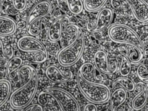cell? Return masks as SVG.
Listing matches in <instances>:
<instances>
[{"mask_svg": "<svg viewBox=\"0 0 148 111\" xmlns=\"http://www.w3.org/2000/svg\"><path fill=\"white\" fill-rule=\"evenodd\" d=\"M21 85L10 96V105L14 109L25 108L35 97L38 86V76L34 68L31 76Z\"/></svg>", "mask_w": 148, "mask_h": 111, "instance_id": "obj_1", "label": "cell"}, {"mask_svg": "<svg viewBox=\"0 0 148 111\" xmlns=\"http://www.w3.org/2000/svg\"><path fill=\"white\" fill-rule=\"evenodd\" d=\"M77 81L79 91L91 102L103 104L110 100V91L106 85L86 80L83 78L79 71L77 74Z\"/></svg>", "mask_w": 148, "mask_h": 111, "instance_id": "obj_2", "label": "cell"}, {"mask_svg": "<svg viewBox=\"0 0 148 111\" xmlns=\"http://www.w3.org/2000/svg\"><path fill=\"white\" fill-rule=\"evenodd\" d=\"M85 38L81 28L77 36L71 43L60 50L58 54V60L61 66H71L79 60L85 47Z\"/></svg>", "mask_w": 148, "mask_h": 111, "instance_id": "obj_3", "label": "cell"}, {"mask_svg": "<svg viewBox=\"0 0 148 111\" xmlns=\"http://www.w3.org/2000/svg\"><path fill=\"white\" fill-rule=\"evenodd\" d=\"M108 33L112 41L136 46L143 52V44L141 38L136 31L128 26L116 23L109 28Z\"/></svg>", "mask_w": 148, "mask_h": 111, "instance_id": "obj_4", "label": "cell"}, {"mask_svg": "<svg viewBox=\"0 0 148 111\" xmlns=\"http://www.w3.org/2000/svg\"><path fill=\"white\" fill-rule=\"evenodd\" d=\"M17 45L21 51L35 53L34 59L37 63H43L48 59V52L45 46L32 36H22L19 39Z\"/></svg>", "mask_w": 148, "mask_h": 111, "instance_id": "obj_5", "label": "cell"}, {"mask_svg": "<svg viewBox=\"0 0 148 111\" xmlns=\"http://www.w3.org/2000/svg\"><path fill=\"white\" fill-rule=\"evenodd\" d=\"M45 90L54 95L63 111H80V106L77 100L66 90L56 87L49 88Z\"/></svg>", "mask_w": 148, "mask_h": 111, "instance_id": "obj_6", "label": "cell"}, {"mask_svg": "<svg viewBox=\"0 0 148 111\" xmlns=\"http://www.w3.org/2000/svg\"><path fill=\"white\" fill-rule=\"evenodd\" d=\"M113 16V12L111 9L104 8L100 10L95 23L92 24L88 23L87 30L90 33H96L104 30L111 23Z\"/></svg>", "mask_w": 148, "mask_h": 111, "instance_id": "obj_7", "label": "cell"}, {"mask_svg": "<svg viewBox=\"0 0 148 111\" xmlns=\"http://www.w3.org/2000/svg\"><path fill=\"white\" fill-rule=\"evenodd\" d=\"M52 5L49 1L47 0L40 1L36 3L28 13L27 18V29L35 21L40 20L51 12Z\"/></svg>", "mask_w": 148, "mask_h": 111, "instance_id": "obj_8", "label": "cell"}, {"mask_svg": "<svg viewBox=\"0 0 148 111\" xmlns=\"http://www.w3.org/2000/svg\"><path fill=\"white\" fill-rule=\"evenodd\" d=\"M71 20L66 15L56 17L50 25L48 31V39L52 42H56L60 40L62 36L64 27L70 23Z\"/></svg>", "mask_w": 148, "mask_h": 111, "instance_id": "obj_9", "label": "cell"}, {"mask_svg": "<svg viewBox=\"0 0 148 111\" xmlns=\"http://www.w3.org/2000/svg\"><path fill=\"white\" fill-rule=\"evenodd\" d=\"M94 61L95 67L103 73L107 75L112 74L116 71V63L114 62L110 65L107 54L103 50H98L95 53Z\"/></svg>", "mask_w": 148, "mask_h": 111, "instance_id": "obj_10", "label": "cell"}, {"mask_svg": "<svg viewBox=\"0 0 148 111\" xmlns=\"http://www.w3.org/2000/svg\"><path fill=\"white\" fill-rule=\"evenodd\" d=\"M45 75L49 80L57 83L68 82L73 77V73L71 70L62 72L54 65H51L47 67Z\"/></svg>", "mask_w": 148, "mask_h": 111, "instance_id": "obj_11", "label": "cell"}, {"mask_svg": "<svg viewBox=\"0 0 148 111\" xmlns=\"http://www.w3.org/2000/svg\"><path fill=\"white\" fill-rule=\"evenodd\" d=\"M130 9L138 21L147 23L148 21V6L144 0H126Z\"/></svg>", "mask_w": 148, "mask_h": 111, "instance_id": "obj_12", "label": "cell"}, {"mask_svg": "<svg viewBox=\"0 0 148 111\" xmlns=\"http://www.w3.org/2000/svg\"><path fill=\"white\" fill-rule=\"evenodd\" d=\"M136 87L139 90L132 101V108L135 110H139L143 108L146 105L148 100V88L146 83L139 82L137 83Z\"/></svg>", "mask_w": 148, "mask_h": 111, "instance_id": "obj_13", "label": "cell"}, {"mask_svg": "<svg viewBox=\"0 0 148 111\" xmlns=\"http://www.w3.org/2000/svg\"><path fill=\"white\" fill-rule=\"evenodd\" d=\"M79 71L83 78L88 81L100 83L103 80L101 76L97 75L95 66L91 62H86L83 64Z\"/></svg>", "mask_w": 148, "mask_h": 111, "instance_id": "obj_14", "label": "cell"}, {"mask_svg": "<svg viewBox=\"0 0 148 111\" xmlns=\"http://www.w3.org/2000/svg\"><path fill=\"white\" fill-rule=\"evenodd\" d=\"M17 29L16 23L12 18L0 15V35H12Z\"/></svg>", "mask_w": 148, "mask_h": 111, "instance_id": "obj_15", "label": "cell"}, {"mask_svg": "<svg viewBox=\"0 0 148 111\" xmlns=\"http://www.w3.org/2000/svg\"><path fill=\"white\" fill-rule=\"evenodd\" d=\"M127 94L126 90L123 88H118L110 96V109L111 111H116L126 100Z\"/></svg>", "mask_w": 148, "mask_h": 111, "instance_id": "obj_16", "label": "cell"}, {"mask_svg": "<svg viewBox=\"0 0 148 111\" xmlns=\"http://www.w3.org/2000/svg\"><path fill=\"white\" fill-rule=\"evenodd\" d=\"M23 60L21 57L15 56L9 59L6 67L5 74L9 79H14L16 76V72L22 66Z\"/></svg>", "mask_w": 148, "mask_h": 111, "instance_id": "obj_17", "label": "cell"}, {"mask_svg": "<svg viewBox=\"0 0 148 111\" xmlns=\"http://www.w3.org/2000/svg\"><path fill=\"white\" fill-rule=\"evenodd\" d=\"M38 103L42 107L57 106L62 108L59 102L54 95L51 93L45 90L39 94L38 97Z\"/></svg>", "mask_w": 148, "mask_h": 111, "instance_id": "obj_18", "label": "cell"}, {"mask_svg": "<svg viewBox=\"0 0 148 111\" xmlns=\"http://www.w3.org/2000/svg\"><path fill=\"white\" fill-rule=\"evenodd\" d=\"M12 84L6 79H0V107L3 106L11 95Z\"/></svg>", "mask_w": 148, "mask_h": 111, "instance_id": "obj_19", "label": "cell"}, {"mask_svg": "<svg viewBox=\"0 0 148 111\" xmlns=\"http://www.w3.org/2000/svg\"><path fill=\"white\" fill-rule=\"evenodd\" d=\"M116 60L119 63V72L122 76L130 74L131 70L130 61L126 55L119 53L116 56Z\"/></svg>", "mask_w": 148, "mask_h": 111, "instance_id": "obj_20", "label": "cell"}, {"mask_svg": "<svg viewBox=\"0 0 148 111\" xmlns=\"http://www.w3.org/2000/svg\"><path fill=\"white\" fill-rule=\"evenodd\" d=\"M112 85L116 88L122 87L123 88L128 91L132 92L136 88L135 83L130 79L125 76L119 77L112 82Z\"/></svg>", "mask_w": 148, "mask_h": 111, "instance_id": "obj_21", "label": "cell"}, {"mask_svg": "<svg viewBox=\"0 0 148 111\" xmlns=\"http://www.w3.org/2000/svg\"><path fill=\"white\" fill-rule=\"evenodd\" d=\"M127 56L130 62L137 63L140 62L143 58V52L137 47L128 45Z\"/></svg>", "mask_w": 148, "mask_h": 111, "instance_id": "obj_22", "label": "cell"}, {"mask_svg": "<svg viewBox=\"0 0 148 111\" xmlns=\"http://www.w3.org/2000/svg\"><path fill=\"white\" fill-rule=\"evenodd\" d=\"M107 0H84V8L86 11L94 12L98 11L104 6Z\"/></svg>", "mask_w": 148, "mask_h": 111, "instance_id": "obj_23", "label": "cell"}, {"mask_svg": "<svg viewBox=\"0 0 148 111\" xmlns=\"http://www.w3.org/2000/svg\"><path fill=\"white\" fill-rule=\"evenodd\" d=\"M68 11L74 15L81 14L84 10L82 0H64Z\"/></svg>", "mask_w": 148, "mask_h": 111, "instance_id": "obj_24", "label": "cell"}, {"mask_svg": "<svg viewBox=\"0 0 148 111\" xmlns=\"http://www.w3.org/2000/svg\"><path fill=\"white\" fill-rule=\"evenodd\" d=\"M80 28L77 25L69 23L65 27V32L67 42H71L77 36Z\"/></svg>", "mask_w": 148, "mask_h": 111, "instance_id": "obj_25", "label": "cell"}, {"mask_svg": "<svg viewBox=\"0 0 148 111\" xmlns=\"http://www.w3.org/2000/svg\"><path fill=\"white\" fill-rule=\"evenodd\" d=\"M33 67L30 65H25L21 66L19 69V75L21 82L22 83L32 75Z\"/></svg>", "mask_w": 148, "mask_h": 111, "instance_id": "obj_26", "label": "cell"}, {"mask_svg": "<svg viewBox=\"0 0 148 111\" xmlns=\"http://www.w3.org/2000/svg\"><path fill=\"white\" fill-rule=\"evenodd\" d=\"M137 73L139 79L143 82L146 84L148 83V66L146 64H141L139 65L137 69Z\"/></svg>", "mask_w": 148, "mask_h": 111, "instance_id": "obj_27", "label": "cell"}, {"mask_svg": "<svg viewBox=\"0 0 148 111\" xmlns=\"http://www.w3.org/2000/svg\"><path fill=\"white\" fill-rule=\"evenodd\" d=\"M5 3H11L14 8L17 12H21L25 9L27 1V0H3Z\"/></svg>", "mask_w": 148, "mask_h": 111, "instance_id": "obj_28", "label": "cell"}, {"mask_svg": "<svg viewBox=\"0 0 148 111\" xmlns=\"http://www.w3.org/2000/svg\"><path fill=\"white\" fill-rule=\"evenodd\" d=\"M27 30L29 34L32 36H36L39 34L41 30L40 20L33 23L27 29Z\"/></svg>", "mask_w": 148, "mask_h": 111, "instance_id": "obj_29", "label": "cell"}, {"mask_svg": "<svg viewBox=\"0 0 148 111\" xmlns=\"http://www.w3.org/2000/svg\"><path fill=\"white\" fill-rule=\"evenodd\" d=\"M111 4L116 10L130 9L126 0H111Z\"/></svg>", "mask_w": 148, "mask_h": 111, "instance_id": "obj_30", "label": "cell"}, {"mask_svg": "<svg viewBox=\"0 0 148 111\" xmlns=\"http://www.w3.org/2000/svg\"><path fill=\"white\" fill-rule=\"evenodd\" d=\"M24 110L26 111H43V107L38 103L29 105L25 108Z\"/></svg>", "mask_w": 148, "mask_h": 111, "instance_id": "obj_31", "label": "cell"}, {"mask_svg": "<svg viewBox=\"0 0 148 111\" xmlns=\"http://www.w3.org/2000/svg\"><path fill=\"white\" fill-rule=\"evenodd\" d=\"M9 59V57L6 53L3 42L1 39H0V60L6 61Z\"/></svg>", "mask_w": 148, "mask_h": 111, "instance_id": "obj_32", "label": "cell"}, {"mask_svg": "<svg viewBox=\"0 0 148 111\" xmlns=\"http://www.w3.org/2000/svg\"><path fill=\"white\" fill-rule=\"evenodd\" d=\"M84 111H97V107L94 103H88L85 106L84 108Z\"/></svg>", "mask_w": 148, "mask_h": 111, "instance_id": "obj_33", "label": "cell"}, {"mask_svg": "<svg viewBox=\"0 0 148 111\" xmlns=\"http://www.w3.org/2000/svg\"><path fill=\"white\" fill-rule=\"evenodd\" d=\"M43 111H63L61 107L57 106H49L43 107Z\"/></svg>", "mask_w": 148, "mask_h": 111, "instance_id": "obj_34", "label": "cell"}, {"mask_svg": "<svg viewBox=\"0 0 148 111\" xmlns=\"http://www.w3.org/2000/svg\"><path fill=\"white\" fill-rule=\"evenodd\" d=\"M17 29H22L26 27V23L24 21H20L18 22V23H16Z\"/></svg>", "mask_w": 148, "mask_h": 111, "instance_id": "obj_35", "label": "cell"}, {"mask_svg": "<svg viewBox=\"0 0 148 111\" xmlns=\"http://www.w3.org/2000/svg\"><path fill=\"white\" fill-rule=\"evenodd\" d=\"M2 12V0H0V15H1Z\"/></svg>", "mask_w": 148, "mask_h": 111, "instance_id": "obj_36", "label": "cell"}]
</instances>
